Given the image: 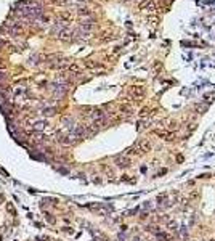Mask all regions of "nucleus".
Listing matches in <instances>:
<instances>
[{
    "mask_svg": "<svg viewBox=\"0 0 215 241\" xmlns=\"http://www.w3.org/2000/svg\"><path fill=\"white\" fill-rule=\"evenodd\" d=\"M154 134L157 135V137H161V138L167 140V142H170V140L175 138V134H173V132H169V130H159V129H157Z\"/></svg>",
    "mask_w": 215,
    "mask_h": 241,
    "instance_id": "5",
    "label": "nucleus"
},
{
    "mask_svg": "<svg viewBox=\"0 0 215 241\" xmlns=\"http://www.w3.org/2000/svg\"><path fill=\"white\" fill-rule=\"evenodd\" d=\"M137 145H138V148H140V151L141 153H146V151L151 150V143L148 142V140H141V142H138Z\"/></svg>",
    "mask_w": 215,
    "mask_h": 241,
    "instance_id": "10",
    "label": "nucleus"
},
{
    "mask_svg": "<svg viewBox=\"0 0 215 241\" xmlns=\"http://www.w3.org/2000/svg\"><path fill=\"white\" fill-rule=\"evenodd\" d=\"M45 126H47L45 121H35V122L32 124V129H34V132H42L45 129Z\"/></svg>",
    "mask_w": 215,
    "mask_h": 241,
    "instance_id": "11",
    "label": "nucleus"
},
{
    "mask_svg": "<svg viewBox=\"0 0 215 241\" xmlns=\"http://www.w3.org/2000/svg\"><path fill=\"white\" fill-rule=\"evenodd\" d=\"M173 206V201L169 198V195H159L157 196V207L159 209H167Z\"/></svg>",
    "mask_w": 215,
    "mask_h": 241,
    "instance_id": "1",
    "label": "nucleus"
},
{
    "mask_svg": "<svg viewBox=\"0 0 215 241\" xmlns=\"http://www.w3.org/2000/svg\"><path fill=\"white\" fill-rule=\"evenodd\" d=\"M148 114H149V108H143L141 113H140V116H141V117H145V116H148Z\"/></svg>",
    "mask_w": 215,
    "mask_h": 241,
    "instance_id": "22",
    "label": "nucleus"
},
{
    "mask_svg": "<svg viewBox=\"0 0 215 241\" xmlns=\"http://www.w3.org/2000/svg\"><path fill=\"white\" fill-rule=\"evenodd\" d=\"M157 23H159V19H157L156 16H151V18H149V24H151V26H156Z\"/></svg>",
    "mask_w": 215,
    "mask_h": 241,
    "instance_id": "21",
    "label": "nucleus"
},
{
    "mask_svg": "<svg viewBox=\"0 0 215 241\" xmlns=\"http://www.w3.org/2000/svg\"><path fill=\"white\" fill-rule=\"evenodd\" d=\"M68 71H69V73L79 74V73H80V68H79V64H76V63H71V64L68 66Z\"/></svg>",
    "mask_w": 215,
    "mask_h": 241,
    "instance_id": "14",
    "label": "nucleus"
},
{
    "mask_svg": "<svg viewBox=\"0 0 215 241\" xmlns=\"http://www.w3.org/2000/svg\"><path fill=\"white\" fill-rule=\"evenodd\" d=\"M58 18H60V21L63 24H66V23H71V21H72V13L69 11V10H64V11H61L60 15H58Z\"/></svg>",
    "mask_w": 215,
    "mask_h": 241,
    "instance_id": "6",
    "label": "nucleus"
},
{
    "mask_svg": "<svg viewBox=\"0 0 215 241\" xmlns=\"http://www.w3.org/2000/svg\"><path fill=\"white\" fill-rule=\"evenodd\" d=\"M121 113H124V114H130V113H132V108H130L129 105H121Z\"/></svg>",
    "mask_w": 215,
    "mask_h": 241,
    "instance_id": "16",
    "label": "nucleus"
},
{
    "mask_svg": "<svg viewBox=\"0 0 215 241\" xmlns=\"http://www.w3.org/2000/svg\"><path fill=\"white\" fill-rule=\"evenodd\" d=\"M88 117L92 119V121H98V119H104V113H103L101 109H92L90 111Z\"/></svg>",
    "mask_w": 215,
    "mask_h": 241,
    "instance_id": "8",
    "label": "nucleus"
},
{
    "mask_svg": "<svg viewBox=\"0 0 215 241\" xmlns=\"http://www.w3.org/2000/svg\"><path fill=\"white\" fill-rule=\"evenodd\" d=\"M55 113H56V108H52V106H47V108L42 109V114L47 116V117H48V116H53Z\"/></svg>",
    "mask_w": 215,
    "mask_h": 241,
    "instance_id": "12",
    "label": "nucleus"
},
{
    "mask_svg": "<svg viewBox=\"0 0 215 241\" xmlns=\"http://www.w3.org/2000/svg\"><path fill=\"white\" fill-rule=\"evenodd\" d=\"M130 93L133 95V97H143L145 95V87H141V85H133V87H130Z\"/></svg>",
    "mask_w": 215,
    "mask_h": 241,
    "instance_id": "7",
    "label": "nucleus"
},
{
    "mask_svg": "<svg viewBox=\"0 0 215 241\" xmlns=\"http://www.w3.org/2000/svg\"><path fill=\"white\" fill-rule=\"evenodd\" d=\"M116 164H117L119 167H122V169H127L130 164H132V161H130L129 156L122 154V156H117V158H116Z\"/></svg>",
    "mask_w": 215,
    "mask_h": 241,
    "instance_id": "3",
    "label": "nucleus"
},
{
    "mask_svg": "<svg viewBox=\"0 0 215 241\" xmlns=\"http://www.w3.org/2000/svg\"><path fill=\"white\" fill-rule=\"evenodd\" d=\"M77 15H79V16H90L92 11H90L88 8H85V7H80V8L77 10Z\"/></svg>",
    "mask_w": 215,
    "mask_h": 241,
    "instance_id": "13",
    "label": "nucleus"
},
{
    "mask_svg": "<svg viewBox=\"0 0 215 241\" xmlns=\"http://www.w3.org/2000/svg\"><path fill=\"white\" fill-rule=\"evenodd\" d=\"M143 209H145L146 212H149V211H154V209H156V204H154V203H145V204H143Z\"/></svg>",
    "mask_w": 215,
    "mask_h": 241,
    "instance_id": "15",
    "label": "nucleus"
},
{
    "mask_svg": "<svg viewBox=\"0 0 215 241\" xmlns=\"http://www.w3.org/2000/svg\"><path fill=\"white\" fill-rule=\"evenodd\" d=\"M7 211H8L10 214H13V215H16V211H15V206H13L11 203H7Z\"/></svg>",
    "mask_w": 215,
    "mask_h": 241,
    "instance_id": "17",
    "label": "nucleus"
},
{
    "mask_svg": "<svg viewBox=\"0 0 215 241\" xmlns=\"http://www.w3.org/2000/svg\"><path fill=\"white\" fill-rule=\"evenodd\" d=\"M88 209L90 211H93V212H98V214H106L108 212V209H106L103 204H100V203H96V204H90Z\"/></svg>",
    "mask_w": 215,
    "mask_h": 241,
    "instance_id": "9",
    "label": "nucleus"
},
{
    "mask_svg": "<svg viewBox=\"0 0 215 241\" xmlns=\"http://www.w3.org/2000/svg\"><path fill=\"white\" fill-rule=\"evenodd\" d=\"M50 2H53V3H56V5H64V3H68L69 0H50Z\"/></svg>",
    "mask_w": 215,
    "mask_h": 241,
    "instance_id": "23",
    "label": "nucleus"
},
{
    "mask_svg": "<svg viewBox=\"0 0 215 241\" xmlns=\"http://www.w3.org/2000/svg\"><path fill=\"white\" fill-rule=\"evenodd\" d=\"M148 3H149V0H141V2H140V5H138V8L140 10H145L148 7Z\"/></svg>",
    "mask_w": 215,
    "mask_h": 241,
    "instance_id": "20",
    "label": "nucleus"
},
{
    "mask_svg": "<svg viewBox=\"0 0 215 241\" xmlns=\"http://www.w3.org/2000/svg\"><path fill=\"white\" fill-rule=\"evenodd\" d=\"M146 8H148V13H154L156 11V3H154V2H149Z\"/></svg>",
    "mask_w": 215,
    "mask_h": 241,
    "instance_id": "18",
    "label": "nucleus"
},
{
    "mask_svg": "<svg viewBox=\"0 0 215 241\" xmlns=\"http://www.w3.org/2000/svg\"><path fill=\"white\" fill-rule=\"evenodd\" d=\"M45 219H47V220H48L50 224H55V219H53V217L50 215V214H45Z\"/></svg>",
    "mask_w": 215,
    "mask_h": 241,
    "instance_id": "24",
    "label": "nucleus"
},
{
    "mask_svg": "<svg viewBox=\"0 0 215 241\" xmlns=\"http://www.w3.org/2000/svg\"><path fill=\"white\" fill-rule=\"evenodd\" d=\"M95 28V21L93 19H85V21H82L80 24H79V29L80 31H84V32H88L90 34V31Z\"/></svg>",
    "mask_w": 215,
    "mask_h": 241,
    "instance_id": "4",
    "label": "nucleus"
},
{
    "mask_svg": "<svg viewBox=\"0 0 215 241\" xmlns=\"http://www.w3.org/2000/svg\"><path fill=\"white\" fill-rule=\"evenodd\" d=\"M56 36H58V39H60L61 42H69V40H72V29H69V28L64 26Z\"/></svg>",
    "mask_w": 215,
    "mask_h": 241,
    "instance_id": "2",
    "label": "nucleus"
},
{
    "mask_svg": "<svg viewBox=\"0 0 215 241\" xmlns=\"http://www.w3.org/2000/svg\"><path fill=\"white\" fill-rule=\"evenodd\" d=\"M82 2H85V0H82Z\"/></svg>",
    "mask_w": 215,
    "mask_h": 241,
    "instance_id": "25",
    "label": "nucleus"
},
{
    "mask_svg": "<svg viewBox=\"0 0 215 241\" xmlns=\"http://www.w3.org/2000/svg\"><path fill=\"white\" fill-rule=\"evenodd\" d=\"M85 66H87V68H90V69H93V68H98L100 64H98V63H95V61H90V60H88V61H85Z\"/></svg>",
    "mask_w": 215,
    "mask_h": 241,
    "instance_id": "19",
    "label": "nucleus"
}]
</instances>
